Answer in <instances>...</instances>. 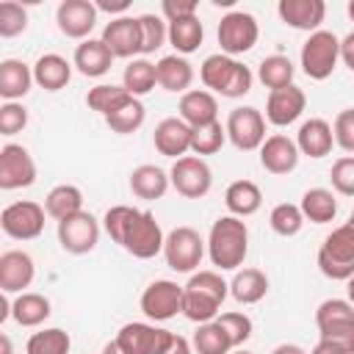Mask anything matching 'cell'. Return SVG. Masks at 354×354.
Listing matches in <instances>:
<instances>
[{"label":"cell","mask_w":354,"mask_h":354,"mask_svg":"<svg viewBox=\"0 0 354 354\" xmlns=\"http://www.w3.org/2000/svg\"><path fill=\"white\" fill-rule=\"evenodd\" d=\"M249 254V227L238 216H218L207 232V257L218 271H238Z\"/></svg>","instance_id":"obj_1"},{"label":"cell","mask_w":354,"mask_h":354,"mask_svg":"<svg viewBox=\"0 0 354 354\" xmlns=\"http://www.w3.org/2000/svg\"><path fill=\"white\" fill-rule=\"evenodd\" d=\"M183 290H185L183 315L199 326L218 318V307L230 293V282H224L218 271H194L183 285Z\"/></svg>","instance_id":"obj_2"},{"label":"cell","mask_w":354,"mask_h":354,"mask_svg":"<svg viewBox=\"0 0 354 354\" xmlns=\"http://www.w3.org/2000/svg\"><path fill=\"white\" fill-rule=\"evenodd\" d=\"M199 77H202L207 91L221 94L227 100H238V97L249 94L252 91V80H254L249 66H243L241 61H235V58H230L224 53L207 55L202 61V66H199Z\"/></svg>","instance_id":"obj_3"},{"label":"cell","mask_w":354,"mask_h":354,"mask_svg":"<svg viewBox=\"0 0 354 354\" xmlns=\"http://www.w3.org/2000/svg\"><path fill=\"white\" fill-rule=\"evenodd\" d=\"M301 69L310 80H326L340 61V39L332 30H315L307 36L299 53Z\"/></svg>","instance_id":"obj_4"},{"label":"cell","mask_w":354,"mask_h":354,"mask_svg":"<svg viewBox=\"0 0 354 354\" xmlns=\"http://www.w3.org/2000/svg\"><path fill=\"white\" fill-rule=\"evenodd\" d=\"M205 249H207V241H202V235L194 227H174L166 235L163 257H166V266L171 271L194 274L205 257Z\"/></svg>","instance_id":"obj_5"},{"label":"cell","mask_w":354,"mask_h":354,"mask_svg":"<svg viewBox=\"0 0 354 354\" xmlns=\"http://www.w3.org/2000/svg\"><path fill=\"white\" fill-rule=\"evenodd\" d=\"M163 243H166V235L155 218L152 210H138L133 216V221L127 224L124 230V238H122V249L138 260H149L155 254L163 252Z\"/></svg>","instance_id":"obj_6"},{"label":"cell","mask_w":354,"mask_h":354,"mask_svg":"<svg viewBox=\"0 0 354 354\" xmlns=\"http://www.w3.org/2000/svg\"><path fill=\"white\" fill-rule=\"evenodd\" d=\"M257 36H260V25H257L254 14H249V11H230V14H224L221 22H218V30H216L221 53L230 55V58L249 53L257 44Z\"/></svg>","instance_id":"obj_7"},{"label":"cell","mask_w":354,"mask_h":354,"mask_svg":"<svg viewBox=\"0 0 354 354\" xmlns=\"http://www.w3.org/2000/svg\"><path fill=\"white\" fill-rule=\"evenodd\" d=\"M44 205L33 199H19L3 207L0 213V230L14 241H33L44 232Z\"/></svg>","instance_id":"obj_8"},{"label":"cell","mask_w":354,"mask_h":354,"mask_svg":"<svg viewBox=\"0 0 354 354\" xmlns=\"http://www.w3.org/2000/svg\"><path fill=\"white\" fill-rule=\"evenodd\" d=\"M224 130H227V141H230L235 149H241V152L260 149L263 141L268 138V136H266V116H263L257 108H252V105H238V108H232L230 116H227Z\"/></svg>","instance_id":"obj_9"},{"label":"cell","mask_w":354,"mask_h":354,"mask_svg":"<svg viewBox=\"0 0 354 354\" xmlns=\"http://www.w3.org/2000/svg\"><path fill=\"white\" fill-rule=\"evenodd\" d=\"M171 188L185 199H202L213 188V171L199 155H185L169 169Z\"/></svg>","instance_id":"obj_10"},{"label":"cell","mask_w":354,"mask_h":354,"mask_svg":"<svg viewBox=\"0 0 354 354\" xmlns=\"http://www.w3.org/2000/svg\"><path fill=\"white\" fill-rule=\"evenodd\" d=\"M183 299H185L183 285L171 279H155L144 288L138 304H141V313L158 324V321H169L177 313H183Z\"/></svg>","instance_id":"obj_11"},{"label":"cell","mask_w":354,"mask_h":354,"mask_svg":"<svg viewBox=\"0 0 354 354\" xmlns=\"http://www.w3.org/2000/svg\"><path fill=\"white\" fill-rule=\"evenodd\" d=\"M174 340V332L155 326V324H144V321H130L116 332V343L127 351V354H163Z\"/></svg>","instance_id":"obj_12"},{"label":"cell","mask_w":354,"mask_h":354,"mask_svg":"<svg viewBox=\"0 0 354 354\" xmlns=\"http://www.w3.org/2000/svg\"><path fill=\"white\" fill-rule=\"evenodd\" d=\"M315 326L321 340L348 343L354 337V304L348 299H326L315 310Z\"/></svg>","instance_id":"obj_13"},{"label":"cell","mask_w":354,"mask_h":354,"mask_svg":"<svg viewBox=\"0 0 354 354\" xmlns=\"http://www.w3.org/2000/svg\"><path fill=\"white\" fill-rule=\"evenodd\" d=\"M100 241V221L88 213L80 210L64 221H58V243L69 254H88Z\"/></svg>","instance_id":"obj_14"},{"label":"cell","mask_w":354,"mask_h":354,"mask_svg":"<svg viewBox=\"0 0 354 354\" xmlns=\"http://www.w3.org/2000/svg\"><path fill=\"white\" fill-rule=\"evenodd\" d=\"M36 183V163L22 144H6L0 149V188L17 191Z\"/></svg>","instance_id":"obj_15"},{"label":"cell","mask_w":354,"mask_h":354,"mask_svg":"<svg viewBox=\"0 0 354 354\" xmlns=\"http://www.w3.org/2000/svg\"><path fill=\"white\" fill-rule=\"evenodd\" d=\"M97 6L91 0H64L55 8V25L66 39L86 41L97 25Z\"/></svg>","instance_id":"obj_16"},{"label":"cell","mask_w":354,"mask_h":354,"mask_svg":"<svg viewBox=\"0 0 354 354\" xmlns=\"http://www.w3.org/2000/svg\"><path fill=\"white\" fill-rule=\"evenodd\" d=\"M105 47L113 53V58H136L141 53V28L138 17H113L105 28L102 36Z\"/></svg>","instance_id":"obj_17"},{"label":"cell","mask_w":354,"mask_h":354,"mask_svg":"<svg viewBox=\"0 0 354 354\" xmlns=\"http://www.w3.org/2000/svg\"><path fill=\"white\" fill-rule=\"evenodd\" d=\"M307 108V94L293 83L277 91H268L266 100V122H271L274 127H288L293 124Z\"/></svg>","instance_id":"obj_18"},{"label":"cell","mask_w":354,"mask_h":354,"mask_svg":"<svg viewBox=\"0 0 354 354\" xmlns=\"http://www.w3.org/2000/svg\"><path fill=\"white\" fill-rule=\"evenodd\" d=\"M36 277L33 257L22 249H8L0 254V290L3 293H25Z\"/></svg>","instance_id":"obj_19"},{"label":"cell","mask_w":354,"mask_h":354,"mask_svg":"<svg viewBox=\"0 0 354 354\" xmlns=\"http://www.w3.org/2000/svg\"><path fill=\"white\" fill-rule=\"evenodd\" d=\"M191 136H194V127H188L180 116H166L155 124L152 144L160 155L180 160L185 158V152H191Z\"/></svg>","instance_id":"obj_20"},{"label":"cell","mask_w":354,"mask_h":354,"mask_svg":"<svg viewBox=\"0 0 354 354\" xmlns=\"http://www.w3.org/2000/svg\"><path fill=\"white\" fill-rule=\"evenodd\" d=\"M299 147L285 133H274L260 147V166L268 174H290L299 166Z\"/></svg>","instance_id":"obj_21"},{"label":"cell","mask_w":354,"mask_h":354,"mask_svg":"<svg viewBox=\"0 0 354 354\" xmlns=\"http://www.w3.org/2000/svg\"><path fill=\"white\" fill-rule=\"evenodd\" d=\"M277 14L285 25H290L296 30L315 33V30H321V22L326 17V3L324 0H279Z\"/></svg>","instance_id":"obj_22"},{"label":"cell","mask_w":354,"mask_h":354,"mask_svg":"<svg viewBox=\"0 0 354 354\" xmlns=\"http://www.w3.org/2000/svg\"><path fill=\"white\" fill-rule=\"evenodd\" d=\"M180 119L188 127H205L218 122V100L207 88H191L180 97Z\"/></svg>","instance_id":"obj_23"},{"label":"cell","mask_w":354,"mask_h":354,"mask_svg":"<svg viewBox=\"0 0 354 354\" xmlns=\"http://www.w3.org/2000/svg\"><path fill=\"white\" fill-rule=\"evenodd\" d=\"M296 147L301 155L307 158H326L335 147V133H332V124L326 119H307L299 124V133H296Z\"/></svg>","instance_id":"obj_24"},{"label":"cell","mask_w":354,"mask_h":354,"mask_svg":"<svg viewBox=\"0 0 354 354\" xmlns=\"http://www.w3.org/2000/svg\"><path fill=\"white\" fill-rule=\"evenodd\" d=\"M155 72H158V86L163 91H171V94H185L194 83V66L185 55H163L158 64H155Z\"/></svg>","instance_id":"obj_25"},{"label":"cell","mask_w":354,"mask_h":354,"mask_svg":"<svg viewBox=\"0 0 354 354\" xmlns=\"http://www.w3.org/2000/svg\"><path fill=\"white\" fill-rule=\"evenodd\" d=\"M33 66H28L19 58H6L0 61V97L6 102H19L30 86H33Z\"/></svg>","instance_id":"obj_26"},{"label":"cell","mask_w":354,"mask_h":354,"mask_svg":"<svg viewBox=\"0 0 354 354\" xmlns=\"http://www.w3.org/2000/svg\"><path fill=\"white\" fill-rule=\"evenodd\" d=\"M113 64V53L105 47L102 39H86L75 47L72 66L86 77H102Z\"/></svg>","instance_id":"obj_27"},{"label":"cell","mask_w":354,"mask_h":354,"mask_svg":"<svg viewBox=\"0 0 354 354\" xmlns=\"http://www.w3.org/2000/svg\"><path fill=\"white\" fill-rule=\"evenodd\" d=\"M33 80L44 91H61L72 80V64L58 53H44L33 64Z\"/></svg>","instance_id":"obj_28"},{"label":"cell","mask_w":354,"mask_h":354,"mask_svg":"<svg viewBox=\"0 0 354 354\" xmlns=\"http://www.w3.org/2000/svg\"><path fill=\"white\" fill-rule=\"evenodd\" d=\"M224 205H227L230 216H238V218L254 216L263 205V191L252 180H235L224 191Z\"/></svg>","instance_id":"obj_29"},{"label":"cell","mask_w":354,"mask_h":354,"mask_svg":"<svg viewBox=\"0 0 354 354\" xmlns=\"http://www.w3.org/2000/svg\"><path fill=\"white\" fill-rule=\"evenodd\" d=\"M169 185H171L169 171H163L155 163H141L130 171V191L138 199H160L169 191Z\"/></svg>","instance_id":"obj_30"},{"label":"cell","mask_w":354,"mask_h":354,"mask_svg":"<svg viewBox=\"0 0 354 354\" xmlns=\"http://www.w3.org/2000/svg\"><path fill=\"white\" fill-rule=\"evenodd\" d=\"M50 313H53V304H50V299L47 296H41V293H30V290H25V293H17L14 296V301H11V318L19 324V326H41L47 318H50Z\"/></svg>","instance_id":"obj_31"},{"label":"cell","mask_w":354,"mask_h":354,"mask_svg":"<svg viewBox=\"0 0 354 354\" xmlns=\"http://www.w3.org/2000/svg\"><path fill=\"white\" fill-rule=\"evenodd\" d=\"M268 293V277L260 268H241L230 282V296L238 304H257Z\"/></svg>","instance_id":"obj_32"},{"label":"cell","mask_w":354,"mask_h":354,"mask_svg":"<svg viewBox=\"0 0 354 354\" xmlns=\"http://www.w3.org/2000/svg\"><path fill=\"white\" fill-rule=\"evenodd\" d=\"M44 210H47L50 218L64 221V218H69V216H75V213L83 210V191H80L77 185L61 183V185H55V188L47 191V196H44Z\"/></svg>","instance_id":"obj_33"},{"label":"cell","mask_w":354,"mask_h":354,"mask_svg":"<svg viewBox=\"0 0 354 354\" xmlns=\"http://www.w3.org/2000/svg\"><path fill=\"white\" fill-rule=\"evenodd\" d=\"M299 207L304 221H313V224H329L337 216V199L329 188H307L301 194Z\"/></svg>","instance_id":"obj_34"},{"label":"cell","mask_w":354,"mask_h":354,"mask_svg":"<svg viewBox=\"0 0 354 354\" xmlns=\"http://www.w3.org/2000/svg\"><path fill=\"white\" fill-rule=\"evenodd\" d=\"M205 39V28L199 22V17H183L169 22V44L174 47L177 55H191L199 50Z\"/></svg>","instance_id":"obj_35"},{"label":"cell","mask_w":354,"mask_h":354,"mask_svg":"<svg viewBox=\"0 0 354 354\" xmlns=\"http://www.w3.org/2000/svg\"><path fill=\"white\" fill-rule=\"evenodd\" d=\"M130 100H133V94L124 86H113V83H100V86L88 88V94H86V105L91 111L102 113V119L116 113L119 108H124Z\"/></svg>","instance_id":"obj_36"},{"label":"cell","mask_w":354,"mask_h":354,"mask_svg":"<svg viewBox=\"0 0 354 354\" xmlns=\"http://www.w3.org/2000/svg\"><path fill=\"white\" fill-rule=\"evenodd\" d=\"M293 75H296V66L288 55H266L257 64V80L271 91L293 86Z\"/></svg>","instance_id":"obj_37"},{"label":"cell","mask_w":354,"mask_h":354,"mask_svg":"<svg viewBox=\"0 0 354 354\" xmlns=\"http://www.w3.org/2000/svg\"><path fill=\"white\" fill-rule=\"evenodd\" d=\"M122 86H124L133 97H144V94H149V91L158 86L155 64L147 61V58H133V61H127L124 75H122Z\"/></svg>","instance_id":"obj_38"},{"label":"cell","mask_w":354,"mask_h":354,"mask_svg":"<svg viewBox=\"0 0 354 354\" xmlns=\"http://www.w3.org/2000/svg\"><path fill=\"white\" fill-rule=\"evenodd\" d=\"M194 351L196 354H230L235 351L230 335L218 326V321H207V324H199L196 332H194V340H191Z\"/></svg>","instance_id":"obj_39"},{"label":"cell","mask_w":354,"mask_h":354,"mask_svg":"<svg viewBox=\"0 0 354 354\" xmlns=\"http://www.w3.org/2000/svg\"><path fill=\"white\" fill-rule=\"evenodd\" d=\"M69 348H72V337L61 326L39 329L25 343V354H69Z\"/></svg>","instance_id":"obj_40"},{"label":"cell","mask_w":354,"mask_h":354,"mask_svg":"<svg viewBox=\"0 0 354 354\" xmlns=\"http://www.w3.org/2000/svg\"><path fill=\"white\" fill-rule=\"evenodd\" d=\"M138 28H141V55H152L169 41V22L160 14H141Z\"/></svg>","instance_id":"obj_41"},{"label":"cell","mask_w":354,"mask_h":354,"mask_svg":"<svg viewBox=\"0 0 354 354\" xmlns=\"http://www.w3.org/2000/svg\"><path fill=\"white\" fill-rule=\"evenodd\" d=\"M268 224H271V230H274L277 235H282V238H293V235H299L301 227H304L301 207H299V205H290V202H279V205L271 207V213H268Z\"/></svg>","instance_id":"obj_42"},{"label":"cell","mask_w":354,"mask_h":354,"mask_svg":"<svg viewBox=\"0 0 354 354\" xmlns=\"http://www.w3.org/2000/svg\"><path fill=\"white\" fill-rule=\"evenodd\" d=\"M144 119H147V108H144V102L138 97H133L124 108H119L116 113L105 116V124L119 136H130L144 124Z\"/></svg>","instance_id":"obj_43"},{"label":"cell","mask_w":354,"mask_h":354,"mask_svg":"<svg viewBox=\"0 0 354 354\" xmlns=\"http://www.w3.org/2000/svg\"><path fill=\"white\" fill-rule=\"evenodd\" d=\"M227 141V130L221 122H213V124H205V127H194V136H191V152L194 155H216Z\"/></svg>","instance_id":"obj_44"},{"label":"cell","mask_w":354,"mask_h":354,"mask_svg":"<svg viewBox=\"0 0 354 354\" xmlns=\"http://www.w3.org/2000/svg\"><path fill=\"white\" fill-rule=\"evenodd\" d=\"M28 28V11L25 6L14 3V0H3L0 3V36L3 39H14Z\"/></svg>","instance_id":"obj_45"},{"label":"cell","mask_w":354,"mask_h":354,"mask_svg":"<svg viewBox=\"0 0 354 354\" xmlns=\"http://www.w3.org/2000/svg\"><path fill=\"white\" fill-rule=\"evenodd\" d=\"M136 213H138V207H133V205H113V207L105 210V216H102V230L111 235L113 243H122L124 230H127V224L133 221Z\"/></svg>","instance_id":"obj_46"},{"label":"cell","mask_w":354,"mask_h":354,"mask_svg":"<svg viewBox=\"0 0 354 354\" xmlns=\"http://www.w3.org/2000/svg\"><path fill=\"white\" fill-rule=\"evenodd\" d=\"M216 321H218V326L230 335V340H232L235 348L243 346V343L252 337V329H254V326H252V318H249L246 313H235V310H232V313H221Z\"/></svg>","instance_id":"obj_47"},{"label":"cell","mask_w":354,"mask_h":354,"mask_svg":"<svg viewBox=\"0 0 354 354\" xmlns=\"http://www.w3.org/2000/svg\"><path fill=\"white\" fill-rule=\"evenodd\" d=\"M329 180H332V188L343 196H354V155H343L332 163V171H329Z\"/></svg>","instance_id":"obj_48"},{"label":"cell","mask_w":354,"mask_h":354,"mask_svg":"<svg viewBox=\"0 0 354 354\" xmlns=\"http://www.w3.org/2000/svg\"><path fill=\"white\" fill-rule=\"evenodd\" d=\"M28 124V108L22 102H3L0 105V136H17Z\"/></svg>","instance_id":"obj_49"},{"label":"cell","mask_w":354,"mask_h":354,"mask_svg":"<svg viewBox=\"0 0 354 354\" xmlns=\"http://www.w3.org/2000/svg\"><path fill=\"white\" fill-rule=\"evenodd\" d=\"M332 133H335V144L354 155V108H343L337 116H335V124H332Z\"/></svg>","instance_id":"obj_50"},{"label":"cell","mask_w":354,"mask_h":354,"mask_svg":"<svg viewBox=\"0 0 354 354\" xmlns=\"http://www.w3.org/2000/svg\"><path fill=\"white\" fill-rule=\"evenodd\" d=\"M196 11H199L196 0H163L160 3V17L166 22H174L183 17H196Z\"/></svg>","instance_id":"obj_51"},{"label":"cell","mask_w":354,"mask_h":354,"mask_svg":"<svg viewBox=\"0 0 354 354\" xmlns=\"http://www.w3.org/2000/svg\"><path fill=\"white\" fill-rule=\"evenodd\" d=\"M310 354H351V351H348V343H340V340H318Z\"/></svg>","instance_id":"obj_52"},{"label":"cell","mask_w":354,"mask_h":354,"mask_svg":"<svg viewBox=\"0 0 354 354\" xmlns=\"http://www.w3.org/2000/svg\"><path fill=\"white\" fill-rule=\"evenodd\" d=\"M97 6V11H105V14H119V17H127V8H130V0H116V3H111V0H97L94 3Z\"/></svg>","instance_id":"obj_53"},{"label":"cell","mask_w":354,"mask_h":354,"mask_svg":"<svg viewBox=\"0 0 354 354\" xmlns=\"http://www.w3.org/2000/svg\"><path fill=\"white\" fill-rule=\"evenodd\" d=\"M340 61L354 72V30L340 39Z\"/></svg>","instance_id":"obj_54"},{"label":"cell","mask_w":354,"mask_h":354,"mask_svg":"<svg viewBox=\"0 0 354 354\" xmlns=\"http://www.w3.org/2000/svg\"><path fill=\"white\" fill-rule=\"evenodd\" d=\"M163 354H194V346H191V343H188L183 335H174L171 346H169Z\"/></svg>","instance_id":"obj_55"},{"label":"cell","mask_w":354,"mask_h":354,"mask_svg":"<svg viewBox=\"0 0 354 354\" xmlns=\"http://www.w3.org/2000/svg\"><path fill=\"white\" fill-rule=\"evenodd\" d=\"M271 354H307L301 346H296V343H279Z\"/></svg>","instance_id":"obj_56"},{"label":"cell","mask_w":354,"mask_h":354,"mask_svg":"<svg viewBox=\"0 0 354 354\" xmlns=\"http://www.w3.org/2000/svg\"><path fill=\"white\" fill-rule=\"evenodd\" d=\"M100 354H127V351H124V348L116 343V337H113V340H108V343L102 346V351H100Z\"/></svg>","instance_id":"obj_57"},{"label":"cell","mask_w":354,"mask_h":354,"mask_svg":"<svg viewBox=\"0 0 354 354\" xmlns=\"http://www.w3.org/2000/svg\"><path fill=\"white\" fill-rule=\"evenodd\" d=\"M0 354H14V348H11V337H8V335H0Z\"/></svg>","instance_id":"obj_58"},{"label":"cell","mask_w":354,"mask_h":354,"mask_svg":"<svg viewBox=\"0 0 354 354\" xmlns=\"http://www.w3.org/2000/svg\"><path fill=\"white\" fill-rule=\"evenodd\" d=\"M346 293H348V301L354 304V277H351V279L346 282Z\"/></svg>","instance_id":"obj_59"},{"label":"cell","mask_w":354,"mask_h":354,"mask_svg":"<svg viewBox=\"0 0 354 354\" xmlns=\"http://www.w3.org/2000/svg\"><path fill=\"white\" fill-rule=\"evenodd\" d=\"M346 11H348V17H351V22H354V0H348V6H346Z\"/></svg>","instance_id":"obj_60"},{"label":"cell","mask_w":354,"mask_h":354,"mask_svg":"<svg viewBox=\"0 0 354 354\" xmlns=\"http://www.w3.org/2000/svg\"><path fill=\"white\" fill-rule=\"evenodd\" d=\"M230 354H252V351H246V348H235V351H230Z\"/></svg>","instance_id":"obj_61"},{"label":"cell","mask_w":354,"mask_h":354,"mask_svg":"<svg viewBox=\"0 0 354 354\" xmlns=\"http://www.w3.org/2000/svg\"><path fill=\"white\" fill-rule=\"evenodd\" d=\"M348 351H351V354H354V337H351V340H348Z\"/></svg>","instance_id":"obj_62"}]
</instances>
